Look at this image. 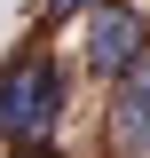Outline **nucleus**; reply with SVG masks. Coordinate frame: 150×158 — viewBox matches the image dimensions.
Instances as JSON below:
<instances>
[{
	"instance_id": "5",
	"label": "nucleus",
	"mask_w": 150,
	"mask_h": 158,
	"mask_svg": "<svg viewBox=\"0 0 150 158\" xmlns=\"http://www.w3.org/2000/svg\"><path fill=\"white\" fill-rule=\"evenodd\" d=\"M16 158H56V150H48V142L32 135V142H16Z\"/></svg>"
},
{
	"instance_id": "1",
	"label": "nucleus",
	"mask_w": 150,
	"mask_h": 158,
	"mask_svg": "<svg viewBox=\"0 0 150 158\" xmlns=\"http://www.w3.org/2000/svg\"><path fill=\"white\" fill-rule=\"evenodd\" d=\"M56 111H63V71L48 63V48H24V56L0 63V142L48 135Z\"/></svg>"
},
{
	"instance_id": "4",
	"label": "nucleus",
	"mask_w": 150,
	"mask_h": 158,
	"mask_svg": "<svg viewBox=\"0 0 150 158\" xmlns=\"http://www.w3.org/2000/svg\"><path fill=\"white\" fill-rule=\"evenodd\" d=\"M79 8H95V0H48V16H79Z\"/></svg>"
},
{
	"instance_id": "2",
	"label": "nucleus",
	"mask_w": 150,
	"mask_h": 158,
	"mask_svg": "<svg viewBox=\"0 0 150 158\" xmlns=\"http://www.w3.org/2000/svg\"><path fill=\"white\" fill-rule=\"evenodd\" d=\"M111 87H119L111 95V142L127 158H150V40L111 71Z\"/></svg>"
},
{
	"instance_id": "3",
	"label": "nucleus",
	"mask_w": 150,
	"mask_h": 158,
	"mask_svg": "<svg viewBox=\"0 0 150 158\" xmlns=\"http://www.w3.org/2000/svg\"><path fill=\"white\" fill-rule=\"evenodd\" d=\"M79 16H87V63H95V71H103V79H111L119 63H127L134 48H142V40H150V24L134 16L127 0H95V8H79Z\"/></svg>"
}]
</instances>
